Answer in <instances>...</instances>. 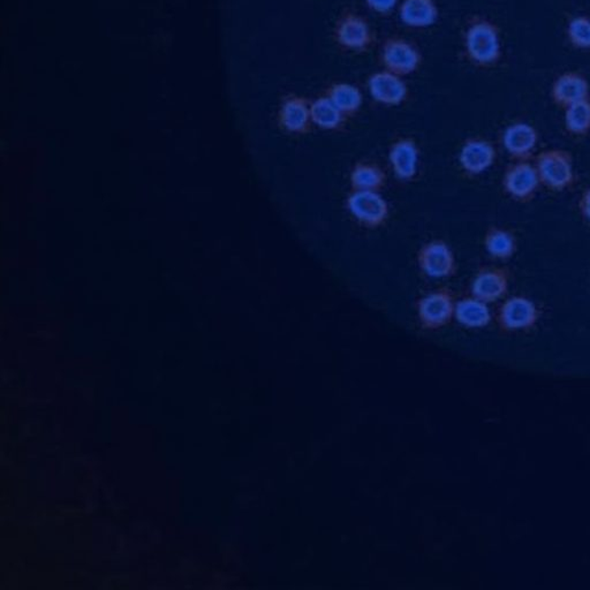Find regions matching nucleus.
I'll list each match as a JSON object with an SVG mask.
<instances>
[{
	"label": "nucleus",
	"instance_id": "obj_8",
	"mask_svg": "<svg viewBox=\"0 0 590 590\" xmlns=\"http://www.w3.org/2000/svg\"><path fill=\"white\" fill-rule=\"evenodd\" d=\"M348 208L359 223L366 228H379L388 216L387 201L376 192H354L349 196Z\"/></svg>",
	"mask_w": 590,
	"mask_h": 590
},
{
	"label": "nucleus",
	"instance_id": "obj_20",
	"mask_svg": "<svg viewBox=\"0 0 590 590\" xmlns=\"http://www.w3.org/2000/svg\"><path fill=\"white\" fill-rule=\"evenodd\" d=\"M326 96L340 110L346 118L353 117L362 105V93L356 85L345 83L332 84Z\"/></svg>",
	"mask_w": 590,
	"mask_h": 590
},
{
	"label": "nucleus",
	"instance_id": "obj_13",
	"mask_svg": "<svg viewBox=\"0 0 590 590\" xmlns=\"http://www.w3.org/2000/svg\"><path fill=\"white\" fill-rule=\"evenodd\" d=\"M368 89L376 102L388 106L403 104L408 96V85L401 76L387 70L371 75L368 81Z\"/></svg>",
	"mask_w": 590,
	"mask_h": 590
},
{
	"label": "nucleus",
	"instance_id": "obj_6",
	"mask_svg": "<svg viewBox=\"0 0 590 590\" xmlns=\"http://www.w3.org/2000/svg\"><path fill=\"white\" fill-rule=\"evenodd\" d=\"M455 311V295L447 288L439 289L418 302V320L426 330H438L447 326Z\"/></svg>",
	"mask_w": 590,
	"mask_h": 590
},
{
	"label": "nucleus",
	"instance_id": "obj_25",
	"mask_svg": "<svg viewBox=\"0 0 590 590\" xmlns=\"http://www.w3.org/2000/svg\"><path fill=\"white\" fill-rule=\"evenodd\" d=\"M398 0H366L368 7L371 11L379 13V15H387L395 8Z\"/></svg>",
	"mask_w": 590,
	"mask_h": 590
},
{
	"label": "nucleus",
	"instance_id": "obj_9",
	"mask_svg": "<svg viewBox=\"0 0 590 590\" xmlns=\"http://www.w3.org/2000/svg\"><path fill=\"white\" fill-rule=\"evenodd\" d=\"M511 286V271L504 267H486L473 280V297L487 303L504 300Z\"/></svg>",
	"mask_w": 590,
	"mask_h": 590
},
{
	"label": "nucleus",
	"instance_id": "obj_1",
	"mask_svg": "<svg viewBox=\"0 0 590 590\" xmlns=\"http://www.w3.org/2000/svg\"><path fill=\"white\" fill-rule=\"evenodd\" d=\"M542 187L555 193L570 190L576 182L575 157L565 149L550 148L533 158Z\"/></svg>",
	"mask_w": 590,
	"mask_h": 590
},
{
	"label": "nucleus",
	"instance_id": "obj_2",
	"mask_svg": "<svg viewBox=\"0 0 590 590\" xmlns=\"http://www.w3.org/2000/svg\"><path fill=\"white\" fill-rule=\"evenodd\" d=\"M464 49L474 65H495L502 54V42L497 27L485 18L470 20L464 34Z\"/></svg>",
	"mask_w": 590,
	"mask_h": 590
},
{
	"label": "nucleus",
	"instance_id": "obj_16",
	"mask_svg": "<svg viewBox=\"0 0 590 590\" xmlns=\"http://www.w3.org/2000/svg\"><path fill=\"white\" fill-rule=\"evenodd\" d=\"M400 20L412 28H427L433 25L439 16L434 0H404L399 8Z\"/></svg>",
	"mask_w": 590,
	"mask_h": 590
},
{
	"label": "nucleus",
	"instance_id": "obj_4",
	"mask_svg": "<svg viewBox=\"0 0 590 590\" xmlns=\"http://www.w3.org/2000/svg\"><path fill=\"white\" fill-rule=\"evenodd\" d=\"M541 314V308L532 299L526 295H512L500 303L497 322L504 331H526L536 326Z\"/></svg>",
	"mask_w": 590,
	"mask_h": 590
},
{
	"label": "nucleus",
	"instance_id": "obj_23",
	"mask_svg": "<svg viewBox=\"0 0 590 590\" xmlns=\"http://www.w3.org/2000/svg\"><path fill=\"white\" fill-rule=\"evenodd\" d=\"M564 114L565 130L573 136H585L590 133V97L567 106Z\"/></svg>",
	"mask_w": 590,
	"mask_h": 590
},
{
	"label": "nucleus",
	"instance_id": "obj_5",
	"mask_svg": "<svg viewBox=\"0 0 590 590\" xmlns=\"http://www.w3.org/2000/svg\"><path fill=\"white\" fill-rule=\"evenodd\" d=\"M333 37L340 48L358 54L369 50L375 40L365 18L352 11H345L338 18Z\"/></svg>",
	"mask_w": 590,
	"mask_h": 590
},
{
	"label": "nucleus",
	"instance_id": "obj_21",
	"mask_svg": "<svg viewBox=\"0 0 590 590\" xmlns=\"http://www.w3.org/2000/svg\"><path fill=\"white\" fill-rule=\"evenodd\" d=\"M387 183V175L376 164L358 163L350 173L354 192H379Z\"/></svg>",
	"mask_w": 590,
	"mask_h": 590
},
{
	"label": "nucleus",
	"instance_id": "obj_12",
	"mask_svg": "<svg viewBox=\"0 0 590 590\" xmlns=\"http://www.w3.org/2000/svg\"><path fill=\"white\" fill-rule=\"evenodd\" d=\"M497 158L495 145L488 140L472 138L465 141L459 161L461 168L469 177H477L488 171Z\"/></svg>",
	"mask_w": 590,
	"mask_h": 590
},
{
	"label": "nucleus",
	"instance_id": "obj_26",
	"mask_svg": "<svg viewBox=\"0 0 590 590\" xmlns=\"http://www.w3.org/2000/svg\"><path fill=\"white\" fill-rule=\"evenodd\" d=\"M578 209L580 216L583 217V220L590 226V187L585 188L581 194Z\"/></svg>",
	"mask_w": 590,
	"mask_h": 590
},
{
	"label": "nucleus",
	"instance_id": "obj_11",
	"mask_svg": "<svg viewBox=\"0 0 590 590\" xmlns=\"http://www.w3.org/2000/svg\"><path fill=\"white\" fill-rule=\"evenodd\" d=\"M418 267L427 276L433 278H447L457 272L455 254L446 242L435 241L426 243L418 251Z\"/></svg>",
	"mask_w": 590,
	"mask_h": 590
},
{
	"label": "nucleus",
	"instance_id": "obj_22",
	"mask_svg": "<svg viewBox=\"0 0 590 590\" xmlns=\"http://www.w3.org/2000/svg\"><path fill=\"white\" fill-rule=\"evenodd\" d=\"M310 113L313 123L323 130H339L346 121L345 115L326 95L311 102Z\"/></svg>",
	"mask_w": 590,
	"mask_h": 590
},
{
	"label": "nucleus",
	"instance_id": "obj_24",
	"mask_svg": "<svg viewBox=\"0 0 590 590\" xmlns=\"http://www.w3.org/2000/svg\"><path fill=\"white\" fill-rule=\"evenodd\" d=\"M567 37L575 48L590 50V19L588 16H575L568 23Z\"/></svg>",
	"mask_w": 590,
	"mask_h": 590
},
{
	"label": "nucleus",
	"instance_id": "obj_15",
	"mask_svg": "<svg viewBox=\"0 0 590 590\" xmlns=\"http://www.w3.org/2000/svg\"><path fill=\"white\" fill-rule=\"evenodd\" d=\"M551 97L560 108L566 109L567 106L589 97L588 81L579 73H564L555 81Z\"/></svg>",
	"mask_w": 590,
	"mask_h": 590
},
{
	"label": "nucleus",
	"instance_id": "obj_14",
	"mask_svg": "<svg viewBox=\"0 0 590 590\" xmlns=\"http://www.w3.org/2000/svg\"><path fill=\"white\" fill-rule=\"evenodd\" d=\"M311 103L306 97L289 95L281 103L278 122L286 132L293 134H307L311 131Z\"/></svg>",
	"mask_w": 590,
	"mask_h": 590
},
{
	"label": "nucleus",
	"instance_id": "obj_7",
	"mask_svg": "<svg viewBox=\"0 0 590 590\" xmlns=\"http://www.w3.org/2000/svg\"><path fill=\"white\" fill-rule=\"evenodd\" d=\"M380 62L387 71L403 78L420 67L421 54L416 46L403 38L390 37L383 43Z\"/></svg>",
	"mask_w": 590,
	"mask_h": 590
},
{
	"label": "nucleus",
	"instance_id": "obj_18",
	"mask_svg": "<svg viewBox=\"0 0 590 590\" xmlns=\"http://www.w3.org/2000/svg\"><path fill=\"white\" fill-rule=\"evenodd\" d=\"M418 151L413 140L397 141L390 151V163L398 178L408 181L417 174Z\"/></svg>",
	"mask_w": 590,
	"mask_h": 590
},
{
	"label": "nucleus",
	"instance_id": "obj_3",
	"mask_svg": "<svg viewBox=\"0 0 590 590\" xmlns=\"http://www.w3.org/2000/svg\"><path fill=\"white\" fill-rule=\"evenodd\" d=\"M504 192L516 202L528 204L537 198L542 187L540 178L532 160L513 161L504 170Z\"/></svg>",
	"mask_w": 590,
	"mask_h": 590
},
{
	"label": "nucleus",
	"instance_id": "obj_17",
	"mask_svg": "<svg viewBox=\"0 0 590 590\" xmlns=\"http://www.w3.org/2000/svg\"><path fill=\"white\" fill-rule=\"evenodd\" d=\"M487 253L498 261H508L518 251V239L512 231L502 226H490L483 241Z\"/></svg>",
	"mask_w": 590,
	"mask_h": 590
},
{
	"label": "nucleus",
	"instance_id": "obj_10",
	"mask_svg": "<svg viewBox=\"0 0 590 590\" xmlns=\"http://www.w3.org/2000/svg\"><path fill=\"white\" fill-rule=\"evenodd\" d=\"M540 135L536 127L525 122L510 123L502 134V144L513 161L532 160Z\"/></svg>",
	"mask_w": 590,
	"mask_h": 590
},
{
	"label": "nucleus",
	"instance_id": "obj_19",
	"mask_svg": "<svg viewBox=\"0 0 590 590\" xmlns=\"http://www.w3.org/2000/svg\"><path fill=\"white\" fill-rule=\"evenodd\" d=\"M455 318L467 328H485L493 319L488 303L476 297L465 298L456 303Z\"/></svg>",
	"mask_w": 590,
	"mask_h": 590
}]
</instances>
